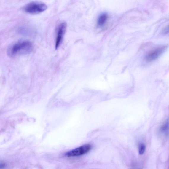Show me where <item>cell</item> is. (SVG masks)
Wrapping results in <instances>:
<instances>
[{"instance_id": "6da1fadb", "label": "cell", "mask_w": 169, "mask_h": 169, "mask_svg": "<svg viewBox=\"0 0 169 169\" xmlns=\"http://www.w3.org/2000/svg\"><path fill=\"white\" fill-rule=\"evenodd\" d=\"M33 45L28 41H21L11 45L8 49L7 54L11 57L30 54L33 51Z\"/></svg>"}, {"instance_id": "7a4b0ae2", "label": "cell", "mask_w": 169, "mask_h": 169, "mask_svg": "<svg viewBox=\"0 0 169 169\" xmlns=\"http://www.w3.org/2000/svg\"><path fill=\"white\" fill-rule=\"evenodd\" d=\"M47 9V5L45 4L38 1H34L26 5L24 9L26 13L34 14L42 13Z\"/></svg>"}, {"instance_id": "3957f363", "label": "cell", "mask_w": 169, "mask_h": 169, "mask_svg": "<svg viewBox=\"0 0 169 169\" xmlns=\"http://www.w3.org/2000/svg\"><path fill=\"white\" fill-rule=\"evenodd\" d=\"M167 48V45L161 46L149 52L145 56V60L147 62H153L161 56Z\"/></svg>"}, {"instance_id": "277c9868", "label": "cell", "mask_w": 169, "mask_h": 169, "mask_svg": "<svg viewBox=\"0 0 169 169\" xmlns=\"http://www.w3.org/2000/svg\"><path fill=\"white\" fill-rule=\"evenodd\" d=\"M92 147V146L89 144L84 145L68 152L66 153V155L68 157L83 155L89 152Z\"/></svg>"}, {"instance_id": "5b68a950", "label": "cell", "mask_w": 169, "mask_h": 169, "mask_svg": "<svg viewBox=\"0 0 169 169\" xmlns=\"http://www.w3.org/2000/svg\"><path fill=\"white\" fill-rule=\"evenodd\" d=\"M66 28V24L65 22H63L58 26L57 28L55 43V48L57 49L62 43Z\"/></svg>"}, {"instance_id": "8992f818", "label": "cell", "mask_w": 169, "mask_h": 169, "mask_svg": "<svg viewBox=\"0 0 169 169\" xmlns=\"http://www.w3.org/2000/svg\"><path fill=\"white\" fill-rule=\"evenodd\" d=\"M108 18V16L106 13L102 14L98 20V25L99 26L101 27L105 24Z\"/></svg>"}, {"instance_id": "52a82bcc", "label": "cell", "mask_w": 169, "mask_h": 169, "mask_svg": "<svg viewBox=\"0 0 169 169\" xmlns=\"http://www.w3.org/2000/svg\"><path fill=\"white\" fill-rule=\"evenodd\" d=\"M169 130V122L167 121L166 122L161 128V131L162 133H167Z\"/></svg>"}, {"instance_id": "ba28073f", "label": "cell", "mask_w": 169, "mask_h": 169, "mask_svg": "<svg viewBox=\"0 0 169 169\" xmlns=\"http://www.w3.org/2000/svg\"><path fill=\"white\" fill-rule=\"evenodd\" d=\"M146 150V146L144 144H141L139 147V155H142L143 154Z\"/></svg>"}, {"instance_id": "9c48e42d", "label": "cell", "mask_w": 169, "mask_h": 169, "mask_svg": "<svg viewBox=\"0 0 169 169\" xmlns=\"http://www.w3.org/2000/svg\"><path fill=\"white\" fill-rule=\"evenodd\" d=\"M162 33L164 34H169V25L164 29V30L162 31Z\"/></svg>"}]
</instances>
